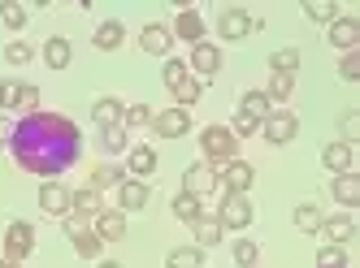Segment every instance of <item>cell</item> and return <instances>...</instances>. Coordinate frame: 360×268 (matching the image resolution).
<instances>
[{
  "label": "cell",
  "instance_id": "1",
  "mask_svg": "<svg viewBox=\"0 0 360 268\" xmlns=\"http://www.w3.org/2000/svg\"><path fill=\"white\" fill-rule=\"evenodd\" d=\"M9 152H13V165L27 169L44 182H57L70 165H79L83 156V130L74 126L65 113H31L13 121V139H9Z\"/></svg>",
  "mask_w": 360,
  "mask_h": 268
},
{
  "label": "cell",
  "instance_id": "2",
  "mask_svg": "<svg viewBox=\"0 0 360 268\" xmlns=\"http://www.w3.org/2000/svg\"><path fill=\"white\" fill-rule=\"evenodd\" d=\"M200 152H204V165L221 169L226 160H235L239 139L230 134V126H209V130H200Z\"/></svg>",
  "mask_w": 360,
  "mask_h": 268
},
{
  "label": "cell",
  "instance_id": "3",
  "mask_svg": "<svg viewBox=\"0 0 360 268\" xmlns=\"http://www.w3.org/2000/svg\"><path fill=\"white\" fill-rule=\"evenodd\" d=\"M252 217H256V208H252L248 195H226L221 199V212H217V225L221 229H248Z\"/></svg>",
  "mask_w": 360,
  "mask_h": 268
},
{
  "label": "cell",
  "instance_id": "4",
  "mask_svg": "<svg viewBox=\"0 0 360 268\" xmlns=\"http://www.w3.org/2000/svg\"><path fill=\"white\" fill-rule=\"evenodd\" d=\"M217 177H221V186H226V195H248L252 191V182H256V169L248 165V160H226V165L217 169Z\"/></svg>",
  "mask_w": 360,
  "mask_h": 268
},
{
  "label": "cell",
  "instance_id": "5",
  "mask_svg": "<svg viewBox=\"0 0 360 268\" xmlns=\"http://www.w3.org/2000/svg\"><path fill=\"white\" fill-rule=\"evenodd\" d=\"M217 186H221V177H217L213 165H204V160H200V165H187V173H183V191H187V195L204 199V195H213Z\"/></svg>",
  "mask_w": 360,
  "mask_h": 268
},
{
  "label": "cell",
  "instance_id": "6",
  "mask_svg": "<svg viewBox=\"0 0 360 268\" xmlns=\"http://www.w3.org/2000/svg\"><path fill=\"white\" fill-rule=\"evenodd\" d=\"M261 134H265L274 147H282V143H291L295 134H300V117L287 113V109H282V113H269V117L261 121Z\"/></svg>",
  "mask_w": 360,
  "mask_h": 268
},
{
  "label": "cell",
  "instance_id": "7",
  "mask_svg": "<svg viewBox=\"0 0 360 268\" xmlns=\"http://www.w3.org/2000/svg\"><path fill=\"white\" fill-rule=\"evenodd\" d=\"M35 251V229L27 225V221H13L9 229H5V255L18 264V260H27Z\"/></svg>",
  "mask_w": 360,
  "mask_h": 268
},
{
  "label": "cell",
  "instance_id": "8",
  "mask_svg": "<svg viewBox=\"0 0 360 268\" xmlns=\"http://www.w3.org/2000/svg\"><path fill=\"white\" fill-rule=\"evenodd\" d=\"M65 234H70L74 251H79L83 260H96V255H100V247H105V243H100V238L83 225V217H65Z\"/></svg>",
  "mask_w": 360,
  "mask_h": 268
},
{
  "label": "cell",
  "instance_id": "9",
  "mask_svg": "<svg viewBox=\"0 0 360 268\" xmlns=\"http://www.w3.org/2000/svg\"><path fill=\"white\" fill-rule=\"evenodd\" d=\"M152 130L161 134V139H183V134L191 130V113L187 109H165L152 117Z\"/></svg>",
  "mask_w": 360,
  "mask_h": 268
},
{
  "label": "cell",
  "instance_id": "10",
  "mask_svg": "<svg viewBox=\"0 0 360 268\" xmlns=\"http://www.w3.org/2000/svg\"><path fill=\"white\" fill-rule=\"evenodd\" d=\"M217 31H221V39L235 43V39H248L252 31H261V22H252L243 9H226V13H221V22H217Z\"/></svg>",
  "mask_w": 360,
  "mask_h": 268
},
{
  "label": "cell",
  "instance_id": "11",
  "mask_svg": "<svg viewBox=\"0 0 360 268\" xmlns=\"http://www.w3.org/2000/svg\"><path fill=\"white\" fill-rule=\"evenodd\" d=\"M191 69H195V78H213V74H221V48L217 43H195L191 48Z\"/></svg>",
  "mask_w": 360,
  "mask_h": 268
},
{
  "label": "cell",
  "instance_id": "12",
  "mask_svg": "<svg viewBox=\"0 0 360 268\" xmlns=\"http://www.w3.org/2000/svg\"><path fill=\"white\" fill-rule=\"evenodd\" d=\"M148 199H152L148 182H135V177H126V182L117 186V212H143V208H148Z\"/></svg>",
  "mask_w": 360,
  "mask_h": 268
},
{
  "label": "cell",
  "instance_id": "13",
  "mask_svg": "<svg viewBox=\"0 0 360 268\" xmlns=\"http://www.w3.org/2000/svg\"><path fill=\"white\" fill-rule=\"evenodd\" d=\"M70 195L74 191H65L61 182H44L39 186V208L48 212V217H70Z\"/></svg>",
  "mask_w": 360,
  "mask_h": 268
},
{
  "label": "cell",
  "instance_id": "14",
  "mask_svg": "<svg viewBox=\"0 0 360 268\" xmlns=\"http://www.w3.org/2000/svg\"><path fill=\"white\" fill-rule=\"evenodd\" d=\"M169 43H174V35H169V26H165V22H148L143 31H139V48L148 52V57H165Z\"/></svg>",
  "mask_w": 360,
  "mask_h": 268
},
{
  "label": "cell",
  "instance_id": "15",
  "mask_svg": "<svg viewBox=\"0 0 360 268\" xmlns=\"http://www.w3.org/2000/svg\"><path fill=\"white\" fill-rule=\"evenodd\" d=\"M100 243H122L126 238V212H117V208H105L96 217V229H91Z\"/></svg>",
  "mask_w": 360,
  "mask_h": 268
},
{
  "label": "cell",
  "instance_id": "16",
  "mask_svg": "<svg viewBox=\"0 0 360 268\" xmlns=\"http://www.w3.org/2000/svg\"><path fill=\"white\" fill-rule=\"evenodd\" d=\"M122 117H126V104H122L117 95H100V100L91 104V121H96L100 130H113V126H122Z\"/></svg>",
  "mask_w": 360,
  "mask_h": 268
},
{
  "label": "cell",
  "instance_id": "17",
  "mask_svg": "<svg viewBox=\"0 0 360 268\" xmlns=\"http://www.w3.org/2000/svg\"><path fill=\"white\" fill-rule=\"evenodd\" d=\"M317 234H326V247H347L356 238V221L347 217V212H343V217H326Z\"/></svg>",
  "mask_w": 360,
  "mask_h": 268
},
{
  "label": "cell",
  "instance_id": "18",
  "mask_svg": "<svg viewBox=\"0 0 360 268\" xmlns=\"http://www.w3.org/2000/svg\"><path fill=\"white\" fill-rule=\"evenodd\" d=\"M326 39H330L334 48L352 52V48L360 43V22H356V18H334V22H330V31H326Z\"/></svg>",
  "mask_w": 360,
  "mask_h": 268
},
{
  "label": "cell",
  "instance_id": "19",
  "mask_svg": "<svg viewBox=\"0 0 360 268\" xmlns=\"http://www.w3.org/2000/svg\"><path fill=\"white\" fill-rule=\"evenodd\" d=\"M321 165H326L334 177H343V173H352V165H356V152H352L347 143H326V152H321Z\"/></svg>",
  "mask_w": 360,
  "mask_h": 268
},
{
  "label": "cell",
  "instance_id": "20",
  "mask_svg": "<svg viewBox=\"0 0 360 268\" xmlns=\"http://www.w3.org/2000/svg\"><path fill=\"white\" fill-rule=\"evenodd\" d=\"M169 35H178V39H187L191 48H195V43H204V18H200L195 9H183V13H178V22L169 26Z\"/></svg>",
  "mask_w": 360,
  "mask_h": 268
},
{
  "label": "cell",
  "instance_id": "21",
  "mask_svg": "<svg viewBox=\"0 0 360 268\" xmlns=\"http://www.w3.org/2000/svg\"><path fill=\"white\" fill-rule=\"evenodd\" d=\"M157 165H161V160H157V152H152L148 143H139V147H131V156H126V169H131V173H135V182H143V177H152V173H157Z\"/></svg>",
  "mask_w": 360,
  "mask_h": 268
},
{
  "label": "cell",
  "instance_id": "22",
  "mask_svg": "<svg viewBox=\"0 0 360 268\" xmlns=\"http://www.w3.org/2000/svg\"><path fill=\"white\" fill-rule=\"evenodd\" d=\"M105 212V203H100V191H91V186H83V191L70 195V217H100Z\"/></svg>",
  "mask_w": 360,
  "mask_h": 268
},
{
  "label": "cell",
  "instance_id": "23",
  "mask_svg": "<svg viewBox=\"0 0 360 268\" xmlns=\"http://www.w3.org/2000/svg\"><path fill=\"white\" fill-rule=\"evenodd\" d=\"M122 39H126V26H122L117 18L100 22V26H96V35H91V43H96L100 52H117V48H122Z\"/></svg>",
  "mask_w": 360,
  "mask_h": 268
},
{
  "label": "cell",
  "instance_id": "24",
  "mask_svg": "<svg viewBox=\"0 0 360 268\" xmlns=\"http://www.w3.org/2000/svg\"><path fill=\"white\" fill-rule=\"evenodd\" d=\"M70 57H74V48H70V39L53 35V39L44 43V65H48V69H65V65H70Z\"/></svg>",
  "mask_w": 360,
  "mask_h": 268
},
{
  "label": "cell",
  "instance_id": "25",
  "mask_svg": "<svg viewBox=\"0 0 360 268\" xmlns=\"http://www.w3.org/2000/svg\"><path fill=\"white\" fill-rule=\"evenodd\" d=\"M330 195L339 199L343 208H356V203H360V177H356V173H343V177H334Z\"/></svg>",
  "mask_w": 360,
  "mask_h": 268
},
{
  "label": "cell",
  "instance_id": "26",
  "mask_svg": "<svg viewBox=\"0 0 360 268\" xmlns=\"http://www.w3.org/2000/svg\"><path fill=\"white\" fill-rule=\"evenodd\" d=\"M239 113H243V117H252L256 126H261V121L274 113V104H269V95H265V91H248V95H243V104H239Z\"/></svg>",
  "mask_w": 360,
  "mask_h": 268
},
{
  "label": "cell",
  "instance_id": "27",
  "mask_svg": "<svg viewBox=\"0 0 360 268\" xmlns=\"http://www.w3.org/2000/svg\"><path fill=\"white\" fill-rule=\"evenodd\" d=\"M204 95V83H200V78H183V83H178L174 87V109H187L191 113V104Z\"/></svg>",
  "mask_w": 360,
  "mask_h": 268
},
{
  "label": "cell",
  "instance_id": "28",
  "mask_svg": "<svg viewBox=\"0 0 360 268\" xmlns=\"http://www.w3.org/2000/svg\"><path fill=\"white\" fill-rule=\"evenodd\" d=\"M165 268H204V251L200 247H174L165 255Z\"/></svg>",
  "mask_w": 360,
  "mask_h": 268
},
{
  "label": "cell",
  "instance_id": "29",
  "mask_svg": "<svg viewBox=\"0 0 360 268\" xmlns=\"http://www.w3.org/2000/svg\"><path fill=\"white\" fill-rule=\"evenodd\" d=\"M13 109H18L22 117L39 113V87H31V83H18V91H13Z\"/></svg>",
  "mask_w": 360,
  "mask_h": 268
},
{
  "label": "cell",
  "instance_id": "30",
  "mask_svg": "<svg viewBox=\"0 0 360 268\" xmlns=\"http://www.w3.org/2000/svg\"><path fill=\"white\" fill-rule=\"evenodd\" d=\"M174 217H178V221H187V225H195V221L204 217V203H200L195 195H187V191H183V195L174 199Z\"/></svg>",
  "mask_w": 360,
  "mask_h": 268
},
{
  "label": "cell",
  "instance_id": "31",
  "mask_svg": "<svg viewBox=\"0 0 360 268\" xmlns=\"http://www.w3.org/2000/svg\"><path fill=\"white\" fill-rule=\"evenodd\" d=\"M221 243V225H217V217H200L195 221V247L204 251V247H217Z\"/></svg>",
  "mask_w": 360,
  "mask_h": 268
},
{
  "label": "cell",
  "instance_id": "32",
  "mask_svg": "<svg viewBox=\"0 0 360 268\" xmlns=\"http://www.w3.org/2000/svg\"><path fill=\"white\" fill-rule=\"evenodd\" d=\"M321 221H326V217H321L317 203H300V208H295V225H300V234H317Z\"/></svg>",
  "mask_w": 360,
  "mask_h": 268
},
{
  "label": "cell",
  "instance_id": "33",
  "mask_svg": "<svg viewBox=\"0 0 360 268\" xmlns=\"http://www.w3.org/2000/svg\"><path fill=\"white\" fill-rule=\"evenodd\" d=\"M269 65H274V74H291L295 78V69H300V48H278L274 57H269Z\"/></svg>",
  "mask_w": 360,
  "mask_h": 268
},
{
  "label": "cell",
  "instance_id": "34",
  "mask_svg": "<svg viewBox=\"0 0 360 268\" xmlns=\"http://www.w3.org/2000/svg\"><path fill=\"white\" fill-rule=\"evenodd\" d=\"M122 182H126L122 165H100V169L91 173V191H105V186H122Z\"/></svg>",
  "mask_w": 360,
  "mask_h": 268
},
{
  "label": "cell",
  "instance_id": "35",
  "mask_svg": "<svg viewBox=\"0 0 360 268\" xmlns=\"http://www.w3.org/2000/svg\"><path fill=\"white\" fill-rule=\"evenodd\" d=\"M304 13L308 18H313V22H334V18H339V5H334V0H304Z\"/></svg>",
  "mask_w": 360,
  "mask_h": 268
},
{
  "label": "cell",
  "instance_id": "36",
  "mask_svg": "<svg viewBox=\"0 0 360 268\" xmlns=\"http://www.w3.org/2000/svg\"><path fill=\"white\" fill-rule=\"evenodd\" d=\"M0 22H5L9 31H22V26H27V9H22L18 0H0Z\"/></svg>",
  "mask_w": 360,
  "mask_h": 268
},
{
  "label": "cell",
  "instance_id": "37",
  "mask_svg": "<svg viewBox=\"0 0 360 268\" xmlns=\"http://www.w3.org/2000/svg\"><path fill=\"white\" fill-rule=\"evenodd\" d=\"M100 152H109V156L126 152V126H113V130H100Z\"/></svg>",
  "mask_w": 360,
  "mask_h": 268
},
{
  "label": "cell",
  "instance_id": "38",
  "mask_svg": "<svg viewBox=\"0 0 360 268\" xmlns=\"http://www.w3.org/2000/svg\"><path fill=\"white\" fill-rule=\"evenodd\" d=\"M152 117H157V113H152L148 104H131V109H126V117H122V126H126V130H143V126H152Z\"/></svg>",
  "mask_w": 360,
  "mask_h": 268
},
{
  "label": "cell",
  "instance_id": "39",
  "mask_svg": "<svg viewBox=\"0 0 360 268\" xmlns=\"http://www.w3.org/2000/svg\"><path fill=\"white\" fill-rule=\"evenodd\" d=\"M291 91H295V78H291V74H274V78H269V87H265L269 104H274V100H287Z\"/></svg>",
  "mask_w": 360,
  "mask_h": 268
},
{
  "label": "cell",
  "instance_id": "40",
  "mask_svg": "<svg viewBox=\"0 0 360 268\" xmlns=\"http://www.w3.org/2000/svg\"><path fill=\"white\" fill-rule=\"evenodd\" d=\"M31 57H35V48L22 43V39H13V43L5 48V61H9V65H31Z\"/></svg>",
  "mask_w": 360,
  "mask_h": 268
},
{
  "label": "cell",
  "instance_id": "41",
  "mask_svg": "<svg viewBox=\"0 0 360 268\" xmlns=\"http://www.w3.org/2000/svg\"><path fill=\"white\" fill-rule=\"evenodd\" d=\"M317 268H347V251L343 247H321L317 251Z\"/></svg>",
  "mask_w": 360,
  "mask_h": 268
},
{
  "label": "cell",
  "instance_id": "42",
  "mask_svg": "<svg viewBox=\"0 0 360 268\" xmlns=\"http://www.w3.org/2000/svg\"><path fill=\"white\" fill-rule=\"evenodd\" d=\"M339 78L343 83H356L360 78V52L352 48V52H343V61H339Z\"/></svg>",
  "mask_w": 360,
  "mask_h": 268
},
{
  "label": "cell",
  "instance_id": "43",
  "mask_svg": "<svg viewBox=\"0 0 360 268\" xmlns=\"http://www.w3.org/2000/svg\"><path fill=\"white\" fill-rule=\"evenodd\" d=\"M161 78H165V87L174 91V87H178V83H183V78H191V74H187V65H183V61H165V69H161Z\"/></svg>",
  "mask_w": 360,
  "mask_h": 268
},
{
  "label": "cell",
  "instance_id": "44",
  "mask_svg": "<svg viewBox=\"0 0 360 268\" xmlns=\"http://www.w3.org/2000/svg\"><path fill=\"white\" fill-rule=\"evenodd\" d=\"M339 130H343V139H339V143H347V147H352V143H356V134H360V117H356V113H343Z\"/></svg>",
  "mask_w": 360,
  "mask_h": 268
},
{
  "label": "cell",
  "instance_id": "45",
  "mask_svg": "<svg viewBox=\"0 0 360 268\" xmlns=\"http://www.w3.org/2000/svg\"><path fill=\"white\" fill-rule=\"evenodd\" d=\"M235 260H239V268H256V243H235Z\"/></svg>",
  "mask_w": 360,
  "mask_h": 268
},
{
  "label": "cell",
  "instance_id": "46",
  "mask_svg": "<svg viewBox=\"0 0 360 268\" xmlns=\"http://www.w3.org/2000/svg\"><path fill=\"white\" fill-rule=\"evenodd\" d=\"M256 130H261V126H256L252 117H243V113L230 121V134H235V139H248V134H256Z\"/></svg>",
  "mask_w": 360,
  "mask_h": 268
},
{
  "label": "cell",
  "instance_id": "47",
  "mask_svg": "<svg viewBox=\"0 0 360 268\" xmlns=\"http://www.w3.org/2000/svg\"><path fill=\"white\" fill-rule=\"evenodd\" d=\"M13 91H18V83H0V113L13 109Z\"/></svg>",
  "mask_w": 360,
  "mask_h": 268
},
{
  "label": "cell",
  "instance_id": "48",
  "mask_svg": "<svg viewBox=\"0 0 360 268\" xmlns=\"http://www.w3.org/2000/svg\"><path fill=\"white\" fill-rule=\"evenodd\" d=\"M9 139H13V121L0 113V147H9Z\"/></svg>",
  "mask_w": 360,
  "mask_h": 268
},
{
  "label": "cell",
  "instance_id": "49",
  "mask_svg": "<svg viewBox=\"0 0 360 268\" xmlns=\"http://www.w3.org/2000/svg\"><path fill=\"white\" fill-rule=\"evenodd\" d=\"M100 268H122V264H117V260H105V264H100Z\"/></svg>",
  "mask_w": 360,
  "mask_h": 268
},
{
  "label": "cell",
  "instance_id": "50",
  "mask_svg": "<svg viewBox=\"0 0 360 268\" xmlns=\"http://www.w3.org/2000/svg\"><path fill=\"white\" fill-rule=\"evenodd\" d=\"M0 268H18V264H13V260H0Z\"/></svg>",
  "mask_w": 360,
  "mask_h": 268
}]
</instances>
